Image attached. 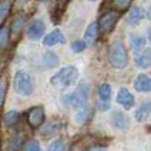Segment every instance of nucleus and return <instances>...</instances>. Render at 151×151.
I'll return each instance as SVG.
<instances>
[{
  "label": "nucleus",
  "mask_w": 151,
  "mask_h": 151,
  "mask_svg": "<svg viewBox=\"0 0 151 151\" xmlns=\"http://www.w3.org/2000/svg\"><path fill=\"white\" fill-rule=\"evenodd\" d=\"M149 41L151 42V29H150V31H149Z\"/></svg>",
  "instance_id": "33"
},
{
  "label": "nucleus",
  "mask_w": 151,
  "mask_h": 151,
  "mask_svg": "<svg viewBox=\"0 0 151 151\" xmlns=\"http://www.w3.org/2000/svg\"><path fill=\"white\" fill-rule=\"evenodd\" d=\"M143 19H145V12H143V9H142L141 7H137V5H134V7L130 9V12H129L126 21H127L129 25L137 27L138 24H141V21L143 20Z\"/></svg>",
  "instance_id": "13"
},
{
  "label": "nucleus",
  "mask_w": 151,
  "mask_h": 151,
  "mask_svg": "<svg viewBox=\"0 0 151 151\" xmlns=\"http://www.w3.org/2000/svg\"><path fill=\"white\" fill-rule=\"evenodd\" d=\"M98 24L97 23H91L89 24L88 29H86L85 32V39H83V41H85L86 45H93L94 42L97 41V39H98Z\"/></svg>",
  "instance_id": "15"
},
{
  "label": "nucleus",
  "mask_w": 151,
  "mask_h": 151,
  "mask_svg": "<svg viewBox=\"0 0 151 151\" xmlns=\"http://www.w3.org/2000/svg\"><path fill=\"white\" fill-rule=\"evenodd\" d=\"M89 114H90V111H89V109L86 107V109L81 110V111L78 113L77 117H76V121H77L78 123H83V122H86V119L89 118Z\"/></svg>",
  "instance_id": "27"
},
{
  "label": "nucleus",
  "mask_w": 151,
  "mask_h": 151,
  "mask_svg": "<svg viewBox=\"0 0 151 151\" xmlns=\"http://www.w3.org/2000/svg\"><path fill=\"white\" fill-rule=\"evenodd\" d=\"M98 105H99V109H101V110H107V109H109V107H110V105H109V102H104V101H102V102H98Z\"/></svg>",
  "instance_id": "30"
},
{
  "label": "nucleus",
  "mask_w": 151,
  "mask_h": 151,
  "mask_svg": "<svg viewBox=\"0 0 151 151\" xmlns=\"http://www.w3.org/2000/svg\"><path fill=\"white\" fill-rule=\"evenodd\" d=\"M45 32V23L42 20H35L33 23L29 24L27 33L32 40H39Z\"/></svg>",
  "instance_id": "10"
},
{
  "label": "nucleus",
  "mask_w": 151,
  "mask_h": 151,
  "mask_svg": "<svg viewBox=\"0 0 151 151\" xmlns=\"http://www.w3.org/2000/svg\"><path fill=\"white\" fill-rule=\"evenodd\" d=\"M88 99H89V90H88V85H81L77 90H74L73 93L68 94L65 97V104L69 105L73 109H80L83 110L86 109V105H88Z\"/></svg>",
  "instance_id": "3"
},
{
  "label": "nucleus",
  "mask_w": 151,
  "mask_h": 151,
  "mask_svg": "<svg viewBox=\"0 0 151 151\" xmlns=\"http://www.w3.org/2000/svg\"><path fill=\"white\" fill-rule=\"evenodd\" d=\"M23 25H24V16H17L15 17L12 23V32L13 33H19V32L23 29Z\"/></svg>",
  "instance_id": "23"
},
{
  "label": "nucleus",
  "mask_w": 151,
  "mask_h": 151,
  "mask_svg": "<svg viewBox=\"0 0 151 151\" xmlns=\"http://www.w3.org/2000/svg\"><path fill=\"white\" fill-rule=\"evenodd\" d=\"M111 123L115 129L118 130H122V131H126L130 129V125H131V119L127 114H123V113H119L117 111L114 114V117L111 118Z\"/></svg>",
  "instance_id": "9"
},
{
  "label": "nucleus",
  "mask_w": 151,
  "mask_h": 151,
  "mask_svg": "<svg viewBox=\"0 0 151 151\" xmlns=\"http://www.w3.org/2000/svg\"><path fill=\"white\" fill-rule=\"evenodd\" d=\"M133 4V3L130 1V0H115V1H113L111 3V5L115 8V9H118V11H125V9H127L130 5Z\"/></svg>",
  "instance_id": "22"
},
{
  "label": "nucleus",
  "mask_w": 151,
  "mask_h": 151,
  "mask_svg": "<svg viewBox=\"0 0 151 151\" xmlns=\"http://www.w3.org/2000/svg\"><path fill=\"white\" fill-rule=\"evenodd\" d=\"M130 42L133 49L135 50V53L141 52L142 49L146 48V39L143 36H139V35H131L130 36Z\"/></svg>",
  "instance_id": "17"
},
{
  "label": "nucleus",
  "mask_w": 151,
  "mask_h": 151,
  "mask_svg": "<svg viewBox=\"0 0 151 151\" xmlns=\"http://www.w3.org/2000/svg\"><path fill=\"white\" fill-rule=\"evenodd\" d=\"M5 90H7V86H5V83L4 82H0V110H1L3 104H4Z\"/></svg>",
  "instance_id": "29"
},
{
  "label": "nucleus",
  "mask_w": 151,
  "mask_h": 151,
  "mask_svg": "<svg viewBox=\"0 0 151 151\" xmlns=\"http://www.w3.org/2000/svg\"><path fill=\"white\" fill-rule=\"evenodd\" d=\"M134 89L141 93H149L151 91V77L147 74H139L134 80Z\"/></svg>",
  "instance_id": "11"
},
{
  "label": "nucleus",
  "mask_w": 151,
  "mask_h": 151,
  "mask_svg": "<svg viewBox=\"0 0 151 151\" xmlns=\"http://www.w3.org/2000/svg\"><path fill=\"white\" fill-rule=\"evenodd\" d=\"M111 97V88H110L109 83H104V85L99 88V98L104 102H107Z\"/></svg>",
  "instance_id": "20"
},
{
  "label": "nucleus",
  "mask_w": 151,
  "mask_h": 151,
  "mask_svg": "<svg viewBox=\"0 0 151 151\" xmlns=\"http://www.w3.org/2000/svg\"><path fill=\"white\" fill-rule=\"evenodd\" d=\"M9 8H11V3L9 1H1L0 3V20L4 19L5 16L8 15Z\"/></svg>",
  "instance_id": "26"
},
{
  "label": "nucleus",
  "mask_w": 151,
  "mask_h": 151,
  "mask_svg": "<svg viewBox=\"0 0 151 151\" xmlns=\"http://www.w3.org/2000/svg\"><path fill=\"white\" fill-rule=\"evenodd\" d=\"M147 17H149L150 20H151V7L149 8V11H147Z\"/></svg>",
  "instance_id": "32"
},
{
  "label": "nucleus",
  "mask_w": 151,
  "mask_h": 151,
  "mask_svg": "<svg viewBox=\"0 0 151 151\" xmlns=\"http://www.w3.org/2000/svg\"><path fill=\"white\" fill-rule=\"evenodd\" d=\"M68 5V1H57L55 4V8L52 9V20L55 24H58L61 21L63 13L65 11V7Z\"/></svg>",
  "instance_id": "16"
},
{
  "label": "nucleus",
  "mask_w": 151,
  "mask_h": 151,
  "mask_svg": "<svg viewBox=\"0 0 151 151\" xmlns=\"http://www.w3.org/2000/svg\"><path fill=\"white\" fill-rule=\"evenodd\" d=\"M8 44H9V29L8 27L3 25L0 28V53L4 52Z\"/></svg>",
  "instance_id": "18"
},
{
  "label": "nucleus",
  "mask_w": 151,
  "mask_h": 151,
  "mask_svg": "<svg viewBox=\"0 0 151 151\" xmlns=\"http://www.w3.org/2000/svg\"><path fill=\"white\" fill-rule=\"evenodd\" d=\"M44 63H45V65H47L48 68H55V66L58 64V57H57V55H55L53 52L45 53V56H44Z\"/></svg>",
  "instance_id": "19"
},
{
  "label": "nucleus",
  "mask_w": 151,
  "mask_h": 151,
  "mask_svg": "<svg viewBox=\"0 0 151 151\" xmlns=\"http://www.w3.org/2000/svg\"><path fill=\"white\" fill-rule=\"evenodd\" d=\"M118 19H119V16L115 11H109V12L104 13L99 17V21L97 23L98 24V31L102 33H110L114 29V27L117 25Z\"/></svg>",
  "instance_id": "5"
},
{
  "label": "nucleus",
  "mask_w": 151,
  "mask_h": 151,
  "mask_svg": "<svg viewBox=\"0 0 151 151\" xmlns=\"http://www.w3.org/2000/svg\"><path fill=\"white\" fill-rule=\"evenodd\" d=\"M66 40L65 36L63 35V32L58 31V29H55L50 33H48L47 36L44 37V45L45 47H53L56 44H65Z\"/></svg>",
  "instance_id": "12"
},
{
  "label": "nucleus",
  "mask_w": 151,
  "mask_h": 151,
  "mask_svg": "<svg viewBox=\"0 0 151 151\" xmlns=\"http://www.w3.org/2000/svg\"><path fill=\"white\" fill-rule=\"evenodd\" d=\"M13 88H15V91L17 94L31 96L35 89L33 78L27 72H17L15 74V78H13Z\"/></svg>",
  "instance_id": "4"
},
{
  "label": "nucleus",
  "mask_w": 151,
  "mask_h": 151,
  "mask_svg": "<svg viewBox=\"0 0 151 151\" xmlns=\"http://www.w3.org/2000/svg\"><path fill=\"white\" fill-rule=\"evenodd\" d=\"M89 151H106L105 147H93V149H90Z\"/></svg>",
  "instance_id": "31"
},
{
  "label": "nucleus",
  "mask_w": 151,
  "mask_h": 151,
  "mask_svg": "<svg viewBox=\"0 0 151 151\" xmlns=\"http://www.w3.org/2000/svg\"><path fill=\"white\" fill-rule=\"evenodd\" d=\"M45 119V111L41 106L32 107L28 113V123L32 127H39L42 125Z\"/></svg>",
  "instance_id": "7"
},
{
  "label": "nucleus",
  "mask_w": 151,
  "mask_h": 151,
  "mask_svg": "<svg viewBox=\"0 0 151 151\" xmlns=\"http://www.w3.org/2000/svg\"><path fill=\"white\" fill-rule=\"evenodd\" d=\"M107 58H109L110 65L115 69H125L126 66H127L129 55H127V50H126V47L123 45L122 41L114 40V41L109 45Z\"/></svg>",
  "instance_id": "1"
},
{
  "label": "nucleus",
  "mask_w": 151,
  "mask_h": 151,
  "mask_svg": "<svg viewBox=\"0 0 151 151\" xmlns=\"http://www.w3.org/2000/svg\"><path fill=\"white\" fill-rule=\"evenodd\" d=\"M117 102L123 109L129 110L135 105V97L130 93V90L127 88H121L117 94Z\"/></svg>",
  "instance_id": "6"
},
{
  "label": "nucleus",
  "mask_w": 151,
  "mask_h": 151,
  "mask_svg": "<svg viewBox=\"0 0 151 151\" xmlns=\"http://www.w3.org/2000/svg\"><path fill=\"white\" fill-rule=\"evenodd\" d=\"M25 151H41L40 149V143L37 141H29L28 143L25 145Z\"/></svg>",
  "instance_id": "28"
},
{
  "label": "nucleus",
  "mask_w": 151,
  "mask_h": 151,
  "mask_svg": "<svg viewBox=\"0 0 151 151\" xmlns=\"http://www.w3.org/2000/svg\"><path fill=\"white\" fill-rule=\"evenodd\" d=\"M78 77H80L78 69L73 65H68L60 69L58 73H56L50 78V83L55 86H60V88H69L77 82Z\"/></svg>",
  "instance_id": "2"
},
{
  "label": "nucleus",
  "mask_w": 151,
  "mask_h": 151,
  "mask_svg": "<svg viewBox=\"0 0 151 151\" xmlns=\"http://www.w3.org/2000/svg\"><path fill=\"white\" fill-rule=\"evenodd\" d=\"M70 47H72V50H73L74 53H81V52H83V50L86 49L88 45L85 44L83 40H76V41L72 42Z\"/></svg>",
  "instance_id": "24"
},
{
  "label": "nucleus",
  "mask_w": 151,
  "mask_h": 151,
  "mask_svg": "<svg viewBox=\"0 0 151 151\" xmlns=\"http://www.w3.org/2000/svg\"><path fill=\"white\" fill-rule=\"evenodd\" d=\"M151 115V101H146L135 110L134 117L138 122H145L149 119V117Z\"/></svg>",
  "instance_id": "14"
},
{
  "label": "nucleus",
  "mask_w": 151,
  "mask_h": 151,
  "mask_svg": "<svg viewBox=\"0 0 151 151\" xmlns=\"http://www.w3.org/2000/svg\"><path fill=\"white\" fill-rule=\"evenodd\" d=\"M19 118H20V114H19L17 111H13V110L12 111H8L7 114L4 115V121L8 126L15 125V123L19 121Z\"/></svg>",
  "instance_id": "21"
},
{
  "label": "nucleus",
  "mask_w": 151,
  "mask_h": 151,
  "mask_svg": "<svg viewBox=\"0 0 151 151\" xmlns=\"http://www.w3.org/2000/svg\"><path fill=\"white\" fill-rule=\"evenodd\" d=\"M49 151H66V143L63 139H57L49 146Z\"/></svg>",
  "instance_id": "25"
},
{
  "label": "nucleus",
  "mask_w": 151,
  "mask_h": 151,
  "mask_svg": "<svg viewBox=\"0 0 151 151\" xmlns=\"http://www.w3.org/2000/svg\"><path fill=\"white\" fill-rule=\"evenodd\" d=\"M135 65L141 69L151 68V48H145L135 53Z\"/></svg>",
  "instance_id": "8"
}]
</instances>
